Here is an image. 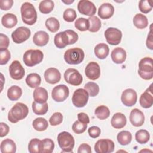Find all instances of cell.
Instances as JSON below:
<instances>
[{"instance_id":"obj_1","label":"cell","mask_w":153,"mask_h":153,"mask_svg":"<svg viewBox=\"0 0 153 153\" xmlns=\"http://www.w3.org/2000/svg\"><path fill=\"white\" fill-rule=\"evenodd\" d=\"M29 113L27 106L23 103H16L10 110L8 114V121L12 123H16L25 118Z\"/></svg>"},{"instance_id":"obj_2","label":"cell","mask_w":153,"mask_h":153,"mask_svg":"<svg viewBox=\"0 0 153 153\" xmlns=\"http://www.w3.org/2000/svg\"><path fill=\"white\" fill-rule=\"evenodd\" d=\"M22 21L28 25H33L37 20V13L34 6L30 2H24L20 8Z\"/></svg>"},{"instance_id":"obj_3","label":"cell","mask_w":153,"mask_h":153,"mask_svg":"<svg viewBox=\"0 0 153 153\" xmlns=\"http://www.w3.org/2000/svg\"><path fill=\"white\" fill-rule=\"evenodd\" d=\"M138 74L145 80H150L153 78V60L152 58L146 57L140 60Z\"/></svg>"},{"instance_id":"obj_4","label":"cell","mask_w":153,"mask_h":153,"mask_svg":"<svg viewBox=\"0 0 153 153\" xmlns=\"http://www.w3.org/2000/svg\"><path fill=\"white\" fill-rule=\"evenodd\" d=\"M84 51L78 47L72 48L67 50L64 54L65 62L69 65H78L84 59Z\"/></svg>"},{"instance_id":"obj_5","label":"cell","mask_w":153,"mask_h":153,"mask_svg":"<svg viewBox=\"0 0 153 153\" xmlns=\"http://www.w3.org/2000/svg\"><path fill=\"white\" fill-rule=\"evenodd\" d=\"M57 142L62 152H72L75 145V140L71 134L67 131H62L57 136Z\"/></svg>"},{"instance_id":"obj_6","label":"cell","mask_w":153,"mask_h":153,"mask_svg":"<svg viewBox=\"0 0 153 153\" xmlns=\"http://www.w3.org/2000/svg\"><path fill=\"white\" fill-rule=\"evenodd\" d=\"M44 58L43 53L39 50H28L23 54V60L24 63L32 67L40 63Z\"/></svg>"},{"instance_id":"obj_7","label":"cell","mask_w":153,"mask_h":153,"mask_svg":"<svg viewBox=\"0 0 153 153\" xmlns=\"http://www.w3.org/2000/svg\"><path fill=\"white\" fill-rule=\"evenodd\" d=\"M88 97L89 94L85 89L78 88L74 92L72 102L75 107L82 108L87 103Z\"/></svg>"},{"instance_id":"obj_8","label":"cell","mask_w":153,"mask_h":153,"mask_svg":"<svg viewBox=\"0 0 153 153\" xmlns=\"http://www.w3.org/2000/svg\"><path fill=\"white\" fill-rule=\"evenodd\" d=\"M65 81L72 85H79L83 80L82 76L78 70L74 68L67 69L64 73Z\"/></svg>"},{"instance_id":"obj_9","label":"cell","mask_w":153,"mask_h":153,"mask_svg":"<svg viewBox=\"0 0 153 153\" xmlns=\"http://www.w3.org/2000/svg\"><path fill=\"white\" fill-rule=\"evenodd\" d=\"M31 32L30 30L27 27L21 26L17 27L11 33V38L16 44H21L25 41L27 40L30 36Z\"/></svg>"},{"instance_id":"obj_10","label":"cell","mask_w":153,"mask_h":153,"mask_svg":"<svg viewBox=\"0 0 153 153\" xmlns=\"http://www.w3.org/2000/svg\"><path fill=\"white\" fill-rule=\"evenodd\" d=\"M105 37L108 44L116 45L121 41L122 32L117 28L109 27L105 32Z\"/></svg>"},{"instance_id":"obj_11","label":"cell","mask_w":153,"mask_h":153,"mask_svg":"<svg viewBox=\"0 0 153 153\" xmlns=\"http://www.w3.org/2000/svg\"><path fill=\"white\" fill-rule=\"evenodd\" d=\"M69 94L68 87L64 84H60L54 87L51 91L53 99L57 102H62L65 100Z\"/></svg>"},{"instance_id":"obj_12","label":"cell","mask_w":153,"mask_h":153,"mask_svg":"<svg viewBox=\"0 0 153 153\" xmlns=\"http://www.w3.org/2000/svg\"><path fill=\"white\" fill-rule=\"evenodd\" d=\"M115 145L112 140L102 139L98 140L94 145V151L97 153H111L114 150Z\"/></svg>"},{"instance_id":"obj_13","label":"cell","mask_w":153,"mask_h":153,"mask_svg":"<svg viewBox=\"0 0 153 153\" xmlns=\"http://www.w3.org/2000/svg\"><path fill=\"white\" fill-rule=\"evenodd\" d=\"M78 10L81 14L90 17L93 16L96 12L95 5L88 0H81L78 4Z\"/></svg>"},{"instance_id":"obj_14","label":"cell","mask_w":153,"mask_h":153,"mask_svg":"<svg viewBox=\"0 0 153 153\" xmlns=\"http://www.w3.org/2000/svg\"><path fill=\"white\" fill-rule=\"evenodd\" d=\"M10 75L13 79H22L25 75V69L18 60H14L9 66Z\"/></svg>"},{"instance_id":"obj_15","label":"cell","mask_w":153,"mask_h":153,"mask_svg":"<svg viewBox=\"0 0 153 153\" xmlns=\"http://www.w3.org/2000/svg\"><path fill=\"white\" fill-rule=\"evenodd\" d=\"M137 96L136 91L132 88H127L123 91L121 100L124 105L126 106H132L137 102Z\"/></svg>"},{"instance_id":"obj_16","label":"cell","mask_w":153,"mask_h":153,"mask_svg":"<svg viewBox=\"0 0 153 153\" xmlns=\"http://www.w3.org/2000/svg\"><path fill=\"white\" fill-rule=\"evenodd\" d=\"M85 74L91 80L97 79L100 75V68L99 64L94 62H90L85 68Z\"/></svg>"},{"instance_id":"obj_17","label":"cell","mask_w":153,"mask_h":153,"mask_svg":"<svg viewBox=\"0 0 153 153\" xmlns=\"http://www.w3.org/2000/svg\"><path fill=\"white\" fill-rule=\"evenodd\" d=\"M139 103L143 108H149L152 106L153 94L152 84L141 94L139 98Z\"/></svg>"},{"instance_id":"obj_18","label":"cell","mask_w":153,"mask_h":153,"mask_svg":"<svg viewBox=\"0 0 153 153\" xmlns=\"http://www.w3.org/2000/svg\"><path fill=\"white\" fill-rule=\"evenodd\" d=\"M44 76L46 82L51 84H55L59 82L61 79L60 71L55 68H48L45 71Z\"/></svg>"},{"instance_id":"obj_19","label":"cell","mask_w":153,"mask_h":153,"mask_svg":"<svg viewBox=\"0 0 153 153\" xmlns=\"http://www.w3.org/2000/svg\"><path fill=\"white\" fill-rule=\"evenodd\" d=\"M129 120L133 126L140 127L145 122V116L140 110L134 108L130 112Z\"/></svg>"},{"instance_id":"obj_20","label":"cell","mask_w":153,"mask_h":153,"mask_svg":"<svg viewBox=\"0 0 153 153\" xmlns=\"http://www.w3.org/2000/svg\"><path fill=\"white\" fill-rule=\"evenodd\" d=\"M114 13L113 5L109 3L102 4L98 9V16L102 19H108L111 17Z\"/></svg>"},{"instance_id":"obj_21","label":"cell","mask_w":153,"mask_h":153,"mask_svg":"<svg viewBox=\"0 0 153 153\" xmlns=\"http://www.w3.org/2000/svg\"><path fill=\"white\" fill-rule=\"evenodd\" d=\"M111 56L115 63L121 64L126 59V51L121 47H116L112 51Z\"/></svg>"},{"instance_id":"obj_22","label":"cell","mask_w":153,"mask_h":153,"mask_svg":"<svg viewBox=\"0 0 153 153\" xmlns=\"http://www.w3.org/2000/svg\"><path fill=\"white\" fill-rule=\"evenodd\" d=\"M127 123L126 117L121 112L115 113L112 117L111 124L112 126L116 129L123 128Z\"/></svg>"},{"instance_id":"obj_23","label":"cell","mask_w":153,"mask_h":153,"mask_svg":"<svg viewBox=\"0 0 153 153\" xmlns=\"http://www.w3.org/2000/svg\"><path fill=\"white\" fill-rule=\"evenodd\" d=\"M55 45L59 48H63L68 45H69V40L66 31L60 32L56 34L54 38Z\"/></svg>"},{"instance_id":"obj_24","label":"cell","mask_w":153,"mask_h":153,"mask_svg":"<svg viewBox=\"0 0 153 153\" xmlns=\"http://www.w3.org/2000/svg\"><path fill=\"white\" fill-rule=\"evenodd\" d=\"M49 41L48 34L42 30H39L36 32L33 37V43L39 47H42L45 45Z\"/></svg>"},{"instance_id":"obj_25","label":"cell","mask_w":153,"mask_h":153,"mask_svg":"<svg viewBox=\"0 0 153 153\" xmlns=\"http://www.w3.org/2000/svg\"><path fill=\"white\" fill-rule=\"evenodd\" d=\"M34 100L39 103L47 102L48 95L46 89L43 87H38L35 89L33 93Z\"/></svg>"},{"instance_id":"obj_26","label":"cell","mask_w":153,"mask_h":153,"mask_svg":"<svg viewBox=\"0 0 153 153\" xmlns=\"http://www.w3.org/2000/svg\"><path fill=\"white\" fill-rule=\"evenodd\" d=\"M94 54L99 59H105L109 54V48L107 44L105 43H100L94 47Z\"/></svg>"},{"instance_id":"obj_27","label":"cell","mask_w":153,"mask_h":153,"mask_svg":"<svg viewBox=\"0 0 153 153\" xmlns=\"http://www.w3.org/2000/svg\"><path fill=\"white\" fill-rule=\"evenodd\" d=\"M0 149L2 153H14L16 151V145L13 140L6 139L1 142Z\"/></svg>"},{"instance_id":"obj_28","label":"cell","mask_w":153,"mask_h":153,"mask_svg":"<svg viewBox=\"0 0 153 153\" xmlns=\"http://www.w3.org/2000/svg\"><path fill=\"white\" fill-rule=\"evenodd\" d=\"M1 23L3 26L10 29L14 27L17 23V18L14 14L7 13L2 16Z\"/></svg>"},{"instance_id":"obj_29","label":"cell","mask_w":153,"mask_h":153,"mask_svg":"<svg viewBox=\"0 0 153 153\" xmlns=\"http://www.w3.org/2000/svg\"><path fill=\"white\" fill-rule=\"evenodd\" d=\"M133 22L134 25L139 29H145L148 26V20L147 17L140 13L136 14L133 20Z\"/></svg>"},{"instance_id":"obj_30","label":"cell","mask_w":153,"mask_h":153,"mask_svg":"<svg viewBox=\"0 0 153 153\" xmlns=\"http://www.w3.org/2000/svg\"><path fill=\"white\" fill-rule=\"evenodd\" d=\"M41 78L36 73H31L26 78V82L30 88H37L41 84Z\"/></svg>"},{"instance_id":"obj_31","label":"cell","mask_w":153,"mask_h":153,"mask_svg":"<svg viewBox=\"0 0 153 153\" xmlns=\"http://www.w3.org/2000/svg\"><path fill=\"white\" fill-rule=\"evenodd\" d=\"M22 94V88L17 85L10 87L7 91L8 98L11 101L17 100Z\"/></svg>"},{"instance_id":"obj_32","label":"cell","mask_w":153,"mask_h":153,"mask_svg":"<svg viewBox=\"0 0 153 153\" xmlns=\"http://www.w3.org/2000/svg\"><path fill=\"white\" fill-rule=\"evenodd\" d=\"M54 148V142L53 140L45 138L41 141L40 153H51Z\"/></svg>"},{"instance_id":"obj_33","label":"cell","mask_w":153,"mask_h":153,"mask_svg":"<svg viewBox=\"0 0 153 153\" xmlns=\"http://www.w3.org/2000/svg\"><path fill=\"white\" fill-rule=\"evenodd\" d=\"M117 139L120 145H127L131 142L132 140V134L128 131L123 130L118 133Z\"/></svg>"},{"instance_id":"obj_34","label":"cell","mask_w":153,"mask_h":153,"mask_svg":"<svg viewBox=\"0 0 153 153\" xmlns=\"http://www.w3.org/2000/svg\"><path fill=\"white\" fill-rule=\"evenodd\" d=\"M32 108L33 112L39 115H42L45 114L48 109V106L47 102L43 103H39L35 101L32 103Z\"/></svg>"},{"instance_id":"obj_35","label":"cell","mask_w":153,"mask_h":153,"mask_svg":"<svg viewBox=\"0 0 153 153\" xmlns=\"http://www.w3.org/2000/svg\"><path fill=\"white\" fill-rule=\"evenodd\" d=\"M33 128L38 131H42L45 130L48 126V121L44 118L39 117L35 118L32 122Z\"/></svg>"},{"instance_id":"obj_36","label":"cell","mask_w":153,"mask_h":153,"mask_svg":"<svg viewBox=\"0 0 153 153\" xmlns=\"http://www.w3.org/2000/svg\"><path fill=\"white\" fill-rule=\"evenodd\" d=\"M94 114L100 120H103L108 118L110 115V110L105 105H100L97 106L95 111Z\"/></svg>"},{"instance_id":"obj_37","label":"cell","mask_w":153,"mask_h":153,"mask_svg":"<svg viewBox=\"0 0 153 153\" xmlns=\"http://www.w3.org/2000/svg\"><path fill=\"white\" fill-rule=\"evenodd\" d=\"M54 4L51 0H44L39 4V10L43 14H48L51 12L54 8Z\"/></svg>"},{"instance_id":"obj_38","label":"cell","mask_w":153,"mask_h":153,"mask_svg":"<svg viewBox=\"0 0 153 153\" xmlns=\"http://www.w3.org/2000/svg\"><path fill=\"white\" fill-rule=\"evenodd\" d=\"M45 24L47 29L53 33L56 32L60 28V23L59 20L53 17L47 19Z\"/></svg>"},{"instance_id":"obj_39","label":"cell","mask_w":153,"mask_h":153,"mask_svg":"<svg viewBox=\"0 0 153 153\" xmlns=\"http://www.w3.org/2000/svg\"><path fill=\"white\" fill-rule=\"evenodd\" d=\"M149 138L150 134L146 130H139L135 134L136 140L140 144H145L147 143L149 141Z\"/></svg>"},{"instance_id":"obj_40","label":"cell","mask_w":153,"mask_h":153,"mask_svg":"<svg viewBox=\"0 0 153 153\" xmlns=\"http://www.w3.org/2000/svg\"><path fill=\"white\" fill-rule=\"evenodd\" d=\"M90 23L88 30L91 32H96L99 30L101 27L100 20L96 16H91L88 19Z\"/></svg>"},{"instance_id":"obj_41","label":"cell","mask_w":153,"mask_h":153,"mask_svg":"<svg viewBox=\"0 0 153 153\" xmlns=\"http://www.w3.org/2000/svg\"><path fill=\"white\" fill-rule=\"evenodd\" d=\"M75 27L79 31H86L89 29L90 23L88 19L78 18L75 22Z\"/></svg>"},{"instance_id":"obj_42","label":"cell","mask_w":153,"mask_h":153,"mask_svg":"<svg viewBox=\"0 0 153 153\" xmlns=\"http://www.w3.org/2000/svg\"><path fill=\"white\" fill-rule=\"evenodd\" d=\"M84 89L88 92L91 97L97 96L99 92V85L93 82H88L84 85Z\"/></svg>"},{"instance_id":"obj_43","label":"cell","mask_w":153,"mask_h":153,"mask_svg":"<svg viewBox=\"0 0 153 153\" xmlns=\"http://www.w3.org/2000/svg\"><path fill=\"white\" fill-rule=\"evenodd\" d=\"M41 140L34 138L30 140L28 144V151L30 153H40Z\"/></svg>"},{"instance_id":"obj_44","label":"cell","mask_w":153,"mask_h":153,"mask_svg":"<svg viewBox=\"0 0 153 153\" xmlns=\"http://www.w3.org/2000/svg\"><path fill=\"white\" fill-rule=\"evenodd\" d=\"M152 1L141 0L139 2V10L144 14L149 13L152 10Z\"/></svg>"},{"instance_id":"obj_45","label":"cell","mask_w":153,"mask_h":153,"mask_svg":"<svg viewBox=\"0 0 153 153\" xmlns=\"http://www.w3.org/2000/svg\"><path fill=\"white\" fill-rule=\"evenodd\" d=\"M76 13L75 10L72 8H68L65 10L63 14L64 20L67 22H72L76 18Z\"/></svg>"},{"instance_id":"obj_46","label":"cell","mask_w":153,"mask_h":153,"mask_svg":"<svg viewBox=\"0 0 153 153\" xmlns=\"http://www.w3.org/2000/svg\"><path fill=\"white\" fill-rule=\"evenodd\" d=\"M87 128V124L82 123L77 120L74 123L72 126V130L76 134H81L84 133Z\"/></svg>"},{"instance_id":"obj_47","label":"cell","mask_w":153,"mask_h":153,"mask_svg":"<svg viewBox=\"0 0 153 153\" xmlns=\"http://www.w3.org/2000/svg\"><path fill=\"white\" fill-rule=\"evenodd\" d=\"M63 121V115L59 112H54L49 119V123L51 126H55L61 124Z\"/></svg>"},{"instance_id":"obj_48","label":"cell","mask_w":153,"mask_h":153,"mask_svg":"<svg viewBox=\"0 0 153 153\" xmlns=\"http://www.w3.org/2000/svg\"><path fill=\"white\" fill-rule=\"evenodd\" d=\"M11 58L10 51L6 49H0V65H4L8 63Z\"/></svg>"},{"instance_id":"obj_49","label":"cell","mask_w":153,"mask_h":153,"mask_svg":"<svg viewBox=\"0 0 153 153\" xmlns=\"http://www.w3.org/2000/svg\"><path fill=\"white\" fill-rule=\"evenodd\" d=\"M65 31H66V32L68 36V38H69V45L75 44L78 39V34L73 30L68 29V30H66Z\"/></svg>"},{"instance_id":"obj_50","label":"cell","mask_w":153,"mask_h":153,"mask_svg":"<svg viewBox=\"0 0 153 153\" xmlns=\"http://www.w3.org/2000/svg\"><path fill=\"white\" fill-rule=\"evenodd\" d=\"M101 130L97 126H91L88 129L89 136L92 138H97L100 136Z\"/></svg>"},{"instance_id":"obj_51","label":"cell","mask_w":153,"mask_h":153,"mask_svg":"<svg viewBox=\"0 0 153 153\" xmlns=\"http://www.w3.org/2000/svg\"><path fill=\"white\" fill-rule=\"evenodd\" d=\"M10 44L8 37L3 33L0 34V49H6Z\"/></svg>"},{"instance_id":"obj_52","label":"cell","mask_w":153,"mask_h":153,"mask_svg":"<svg viewBox=\"0 0 153 153\" xmlns=\"http://www.w3.org/2000/svg\"><path fill=\"white\" fill-rule=\"evenodd\" d=\"M13 0H1L0 1V8L2 10H8L13 5Z\"/></svg>"},{"instance_id":"obj_53","label":"cell","mask_w":153,"mask_h":153,"mask_svg":"<svg viewBox=\"0 0 153 153\" xmlns=\"http://www.w3.org/2000/svg\"><path fill=\"white\" fill-rule=\"evenodd\" d=\"M146 45L147 47L150 50H153V35H152V32L151 27L150 28V31L148 35L146 41Z\"/></svg>"},{"instance_id":"obj_54","label":"cell","mask_w":153,"mask_h":153,"mask_svg":"<svg viewBox=\"0 0 153 153\" xmlns=\"http://www.w3.org/2000/svg\"><path fill=\"white\" fill-rule=\"evenodd\" d=\"M77 152L78 153H82V152L91 153V147L87 143H82L79 146Z\"/></svg>"},{"instance_id":"obj_55","label":"cell","mask_w":153,"mask_h":153,"mask_svg":"<svg viewBox=\"0 0 153 153\" xmlns=\"http://www.w3.org/2000/svg\"><path fill=\"white\" fill-rule=\"evenodd\" d=\"M0 128H1V133H0V136L1 137L6 136L8 132H9V127L8 126L5 124V123L1 122L0 123Z\"/></svg>"},{"instance_id":"obj_56","label":"cell","mask_w":153,"mask_h":153,"mask_svg":"<svg viewBox=\"0 0 153 153\" xmlns=\"http://www.w3.org/2000/svg\"><path fill=\"white\" fill-rule=\"evenodd\" d=\"M78 119L79 121L85 124H88L90 123V118L88 115L84 112H80L78 114Z\"/></svg>"},{"instance_id":"obj_57","label":"cell","mask_w":153,"mask_h":153,"mask_svg":"<svg viewBox=\"0 0 153 153\" xmlns=\"http://www.w3.org/2000/svg\"><path fill=\"white\" fill-rule=\"evenodd\" d=\"M63 3H65V4H72V3H73L74 2V0H70V1H62Z\"/></svg>"}]
</instances>
